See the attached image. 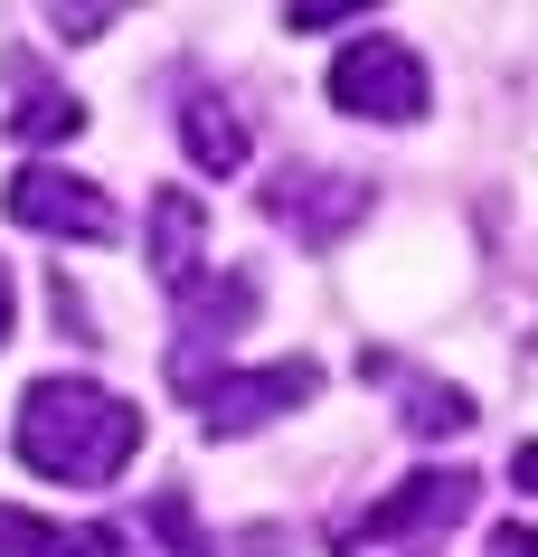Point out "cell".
Returning a JSON list of instances; mask_svg holds the SVG:
<instances>
[{"instance_id":"cell-6","label":"cell","mask_w":538,"mask_h":557,"mask_svg":"<svg viewBox=\"0 0 538 557\" xmlns=\"http://www.w3.org/2000/svg\"><path fill=\"white\" fill-rule=\"evenodd\" d=\"M265 208H274L293 236L330 246L340 227H359V218H368V180H350V171H284V180L265 189Z\"/></svg>"},{"instance_id":"cell-10","label":"cell","mask_w":538,"mask_h":557,"mask_svg":"<svg viewBox=\"0 0 538 557\" xmlns=\"http://www.w3.org/2000/svg\"><path fill=\"white\" fill-rule=\"evenodd\" d=\"M10 123H20L29 143H48V133H66V123H86V114H76V95H58V86H29Z\"/></svg>"},{"instance_id":"cell-13","label":"cell","mask_w":538,"mask_h":557,"mask_svg":"<svg viewBox=\"0 0 538 557\" xmlns=\"http://www.w3.org/2000/svg\"><path fill=\"white\" fill-rule=\"evenodd\" d=\"M0 341H10V264H0Z\"/></svg>"},{"instance_id":"cell-12","label":"cell","mask_w":538,"mask_h":557,"mask_svg":"<svg viewBox=\"0 0 538 557\" xmlns=\"http://www.w3.org/2000/svg\"><path fill=\"white\" fill-rule=\"evenodd\" d=\"M510 472H520V492H538V444H520V454H510Z\"/></svg>"},{"instance_id":"cell-5","label":"cell","mask_w":538,"mask_h":557,"mask_svg":"<svg viewBox=\"0 0 538 557\" xmlns=\"http://www.w3.org/2000/svg\"><path fill=\"white\" fill-rule=\"evenodd\" d=\"M10 218H20V227H38V236H86V246H104V236L123 227L114 199H104L95 180L48 171V161H29V171L10 180Z\"/></svg>"},{"instance_id":"cell-7","label":"cell","mask_w":538,"mask_h":557,"mask_svg":"<svg viewBox=\"0 0 538 557\" xmlns=\"http://www.w3.org/2000/svg\"><path fill=\"white\" fill-rule=\"evenodd\" d=\"M151 236H161V284H171V294H189V284H199V199H189V189H161V199H151Z\"/></svg>"},{"instance_id":"cell-3","label":"cell","mask_w":538,"mask_h":557,"mask_svg":"<svg viewBox=\"0 0 538 557\" xmlns=\"http://www.w3.org/2000/svg\"><path fill=\"white\" fill-rule=\"evenodd\" d=\"M330 104L359 123H416L425 114V58L406 38H350V58L330 66Z\"/></svg>"},{"instance_id":"cell-11","label":"cell","mask_w":538,"mask_h":557,"mask_svg":"<svg viewBox=\"0 0 538 557\" xmlns=\"http://www.w3.org/2000/svg\"><path fill=\"white\" fill-rule=\"evenodd\" d=\"M491 557H538V520H510L501 539H491Z\"/></svg>"},{"instance_id":"cell-1","label":"cell","mask_w":538,"mask_h":557,"mask_svg":"<svg viewBox=\"0 0 538 557\" xmlns=\"http://www.w3.org/2000/svg\"><path fill=\"white\" fill-rule=\"evenodd\" d=\"M10 444H20L29 472L95 492V482H114V472L142 454V416H133V397H114V387H95V379H38L29 397H20Z\"/></svg>"},{"instance_id":"cell-8","label":"cell","mask_w":538,"mask_h":557,"mask_svg":"<svg viewBox=\"0 0 538 557\" xmlns=\"http://www.w3.org/2000/svg\"><path fill=\"white\" fill-rule=\"evenodd\" d=\"M179 143H189V161H199V171H237L246 161V123L227 114V104H217V95H189V104H179Z\"/></svg>"},{"instance_id":"cell-9","label":"cell","mask_w":538,"mask_h":557,"mask_svg":"<svg viewBox=\"0 0 538 557\" xmlns=\"http://www.w3.org/2000/svg\"><path fill=\"white\" fill-rule=\"evenodd\" d=\"M406 425H416V435H463V425H473V397L416 379V387H406Z\"/></svg>"},{"instance_id":"cell-4","label":"cell","mask_w":538,"mask_h":557,"mask_svg":"<svg viewBox=\"0 0 538 557\" xmlns=\"http://www.w3.org/2000/svg\"><path fill=\"white\" fill-rule=\"evenodd\" d=\"M322 387V369L312 359H274V369H227V379H199L189 397H199V416H209V435H246V425H265V416L302 407Z\"/></svg>"},{"instance_id":"cell-2","label":"cell","mask_w":538,"mask_h":557,"mask_svg":"<svg viewBox=\"0 0 538 557\" xmlns=\"http://www.w3.org/2000/svg\"><path fill=\"white\" fill-rule=\"evenodd\" d=\"M463 510H473V472H416V482H397L359 529H340V557H406L425 539H445Z\"/></svg>"}]
</instances>
